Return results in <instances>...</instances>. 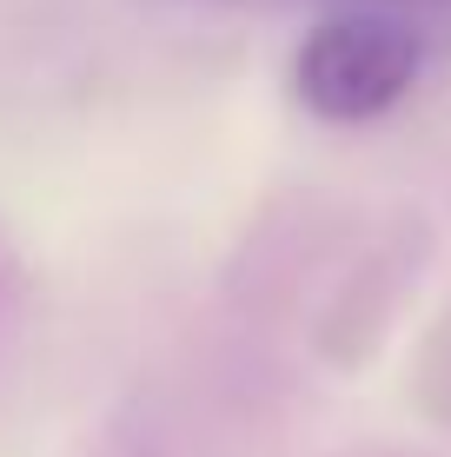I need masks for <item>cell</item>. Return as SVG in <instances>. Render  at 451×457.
Returning <instances> with one entry per match:
<instances>
[{
  "instance_id": "6da1fadb",
  "label": "cell",
  "mask_w": 451,
  "mask_h": 457,
  "mask_svg": "<svg viewBox=\"0 0 451 457\" xmlns=\"http://www.w3.org/2000/svg\"><path fill=\"white\" fill-rule=\"evenodd\" d=\"M425 73V34L385 7H346L305 27L292 54V100L319 126L385 120Z\"/></svg>"
}]
</instances>
